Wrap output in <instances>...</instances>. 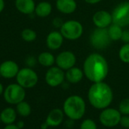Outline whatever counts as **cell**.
Masks as SVG:
<instances>
[{
	"label": "cell",
	"instance_id": "9",
	"mask_svg": "<svg viewBox=\"0 0 129 129\" xmlns=\"http://www.w3.org/2000/svg\"><path fill=\"white\" fill-rule=\"evenodd\" d=\"M112 22L121 27L129 25V1L122 2L112 12Z\"/></svg>",
	"mask_w": 129,
	"mask_h": 129
},
{
	"label": "cell",
	"instance_id": "32",
	"mask_svg": "<svg viewBox=\"0 0 129 129\" xmlns=\"http://www.w3.org/2000/svg\"><path fill=\"white\" fill-rule=\"evenodd\" d=\"M74 126H75V121L71 119V118H68V120H66V121H64V127L68 129H71Z\"/></svg>",
	"mask_w": 129,
	"mask_h": 129
},
{
	"label": "cell",
	"instance_id": "25",
	"mask_svg": "<svg viewBox=\"0 0 129 129\" xmlns=\"http://www.w3.org/2000/svg\"><path fill=\"white\" fill-rule=\"evenodd\" d=\"M118 57L123 63L129 64V43H124L120 47Z\"/></svg>",
	"mask_w": 129,
	"mask_h": 129
},
{
	"label": "cell",
	"instance_id": "22",
	"mask_svg": "<svg viewBox=\"0 0 129 129\" xmlns=\"http://www.w3.org/2000/svg\"><path fill=\"white\" fill-rule=\"evenodd\" d=\"M108 34L109 36L111 39L112 41H117V40H121L123 30L122 27L116 24L112 23L108 28Z\"/></svg>",
	"mask_w": 129,
	"mask_h": 129
},
{
	"label": "cell",
	"instance_id": "6",
	"mask_svg": "<svg viewBox=\"0 0 129 129\" xmlns=\"http://www.w3.org/2000/svg\"><path fill=\"white\" fill-rule=\"evenodd\" d=\"M15 78L17 83L25 89H30L34 87L39 81L37 73L32 68L27 66L20 69Z\"/></svg>",
	"mask_w": 129,
	"mask_h": 129
},
{
	"label": "cell",
	"instance_id": "37",
	"mask_svg": "<svg viewBox=\"0 0 129 129\" xmlns=\"http://www.w3.org/2000/svg\"><path fill=\"white\" fill-rule=\"evenodd\" d=\"M49 127V124L46 121L42 123L41 125H40V129H48Z\"/></svg>",
	"mask_w": 129,
	"mask_h": 129
},
{
	"label": "cell",
	"instance_id": "40",
	"mask_svg": "<svg viewBox=\"0 0 129 129\" xmlns=\"http://www.w3.org/2000/svg\"><path fill=\"white\" fill-rule=\"evenodd\" d=\"M0 122H1V118H0Z\"/></svg>",
	"mask_w": 129,
	"mask_h": 129
},
{
	"label": "cell",
	"instance_id": "28",
	"mask_svg": "<svg viewBox=\"0 0 129 129\" xmlns=\"http://www.w3.org/2000/svg\"><path fill=\"white\" fill-rule=\"evenodd\" d=\"M37 63H38L37 58H35L34 55H28L25 58V64H26L27 67L33 69L37 64Z\"/></svg>",
	"mask_w": 129,
	"mask_h": 129
},
{
	"label": "cell",
	"instance_id": "35",
	"mask_svg": "<svg viewBox=\"0 0 129 129\" xmlns=\"http://www.w3.org/2000/svg\"><path fill=\"white\" fill-rule=\"evenodd\" d=\"M6 7V3H5V0H0V14H1Z\"/></svg>",
	"mask_w": 129,
	"mask_h": 129
},
{
	"label": "cell",
	"instance_id": "24",
	"mask_svg": "<svg viewBox=\"0 0 129 129\" xmlns=\"http://www.w3.org/2000/svg\"><path fill=\"white\" fill-rule=\"evenodd\" d=\"M21 37L24 41L30 43V42H34V40H36L37 37V34L34 30L30 29V28H25L21 31Z\"/></svg>",
	"mask_w": 129,
	"mask_h": 129
},
{
	"label": "cell",
	"instance_id": "4",
	"mask_svg": "<svg viewBox=\"0 0 129 129\" xmlns=\"http://www.w3.org/2000/svg\"><path fill=\"white\" fill-rule=\"evenodd\" d=\"M59 29L63 37L71 41L78 40L84 33L82 24L77 20H69L64 21Z\"/></svg>",
	"mask_w": 129,
	"mask_h": 129
},
{
	"label": "cell",
	"instance_id": "36",
	"mask_svg": "<svg viewBox=\"0 0 129 129\" xmlns=\"http://www.w3.org/2000/svg\"><path fill=\"white\" fill-rule=\"evenodd\" d=\"M16 124H17V126L19 127V129H22V128H24V121H22V120H20V121H18L16 123Z\"/></svg>",
	"mask_w": 129,
	"mask_h": 129
},
{
	"label": "cell",
	"instance_id": "27",
	"mask_svg": "<svg viewBox=\"0 0 129 129\" xmlns=\"http://www.w3.org/2000/svg\"><path fill=\"white\" fill-rule=\"evenodd\" d=\"M80 129H97V125L93 119L86 118L81 123Z\"/></svg>",
	"mask_w": 129,
	"mask_h": 129
},
{
	"label": "cell",
	"instance_id": "23",
	"mask_svg": "<svg viewBox=\"0 0 129 129\" xmlns=\"http://www.w3.org/2000/svg\"><path fill=\"white\" fill-rule=\"evenodd\" d=\"M17 113L21 117H27L31 114V106L26 101H21L16 105Z\"/></svg>",
	"mask_w": 129,
	"mask_h": 129
},
{
	"label": "cell",
	"instance_id": "31",
	"mask_svg": "<svg viewBox=\"0 0 129 129\" xmlns=\"http://www.w3.org/2000/svg\"><path fill=\"white\" fill-rule=\"evenodd\" d=\"M64 22L61 21V18H54L53 20H52V25L55 27H61V25H62V24H63Z\"/></svg>",
	"mask_w": 129,
	"mask_h": 129
},
{
	"label": "cell",
	"instance_id": "1",
	"mask_svg": "<svg viewBox=\"0 0 129 129\" xmlns=\"http://www.w3.org/2000/svg\"><path fill=\"white\" fill-rule=\"evenodd\" d=\"M84 76L92 83L104 81L109 74V64L106 58L98 52L90 53L83 64Z\"/></svg>",
	"mask_w": 129,
	"mask_h": 129
},
{
	"label": "cell",
	"instance_id": "18",
	"mask_svg": "<svg viewBox=\"0 0 129 129\" xmlns=\"http://www.w3.org/2000/svg\"><path fill=\"white\" fill-rule=\"evenodd\" d=\"M84 77L83 69L74 66L66 72V80L70 84H78Z\"/></svg>",
	"mask_w": 129,
	"mask_h": 129
},
{
	"label": "cell",
	"instance_id": "38",
	"mask_svg": "<svg viewBox=\"0 0 129 129\" xmlns=\"http://www.w3.org/2000/svg\"><path fill=\"white\" fill-rule=\"evenodd\" d=\"M4 90H5V88H4V86L3 85V84H2L1 82H0V96L3 95Z\"/></svg>",
	"mask_w": 129,
	"mask_h": 129
},
{
	"label": "cell",
	"instance_id": "34",
	"mask_svg": "<svg viewBox=\"0 0 129 129\" xmlns=\"http://www.w3.org/2000/svg\"><path fill=\"white\" fill-rule=\"evenodd\" d=\"M3 129H19V127L17 126L16 124H6Z\"/></svg>",
	"mask_w": 129,
	"mask_h": 129
},
{
	"label": "cell",
	"instance_id": "15",
	"mask_svg": "<svg viewBox=\"0 0 129 129\" xmlns=\"http://www.w3.org/2000/svg\"><path fill=\"white\" fill-rule=\"evenodd\" d=\"M64 113L62 109L59 108H55L52 109L47 115L46 118V122L49 124V127H58L64 121Z\"/></svg>",
	"mask_w": 129,
	"mask_h": 129
},
{
	"label": "cell",
	"instance_id": "8",
	"mask_svg": "<svg viewBox=\"0 0 129 129\" xmlns=\"http://www.w3.org/2000/svg\"><path fill=\"white\" fill-rule=\"evenodd\" d=\"M121 114L118 109L107 107L102 109L99 115L100 122L106 127H114L120 124Z\"/></svg>",
	"mask_w": 129,
	"mask_h": 129
},
{
	"label": "cell",
	"instance_id": "30",
	"mask_svg": "<svg viewBox=\"0 0 129 129\" xmlns=\"http://www.w3.org/2000/svg\"><path fill=\"white\" fill-rule=\"evenodd\" d=\"M121 40L124 43H129V30H123Z\"/></svg>",
	"mask_w": 129,
	"mask_h": 129
},
{
	"label": "cell",
	"instance_id": "21",
	"mask_svg": "<svg viewBox=\"0 0 129 129\" xmlns=\"http://www.w3.org/2000/svg\"><path fill=\"white\" fill-rule=\"evenodd\" d=\"M37 61L40 66L49 68L55 64V57L52 53L49 52H43L38 55Z\"/></svg>",
	"mask_w": 129,
	"mask_h": 129
},
{
	"label": "cell",
	"instance_id": "5",
	"mask_svg": "<svg viewBox=\"0 0 129 129\" xmlns=\"http://www.w3.org/2000/svg\"><path fill=\"white\" fill-rule=\"evenodd\" d=\"M3 97L6 102L11 105H17L24 101L26 97L25 88L18 83L9 84L4 90Z\"/></svg>",
	"mask_w": 129,
	"mask_h": 129
},
{
	"label": "cell",
	"instance_id": "11",
	"mask_svg": "<svg viewBox=\"0 0 129 129\" xmlns=\"http://www.w3.org/2000/svg\"><path fill=\"white\" fill-rule=\"evenodd\" d=\"M77 58L72 51H62L55 57V64L64 71H67L75 66Z\"/></svg>",
	"mask_w": 129,
	"mask_h": 129
},
{
	"label": "cell",
	"instance_id": "3",
	"mask_svg": "<svg viewBox=\"0 0 129 129\" xmlns=\"http://www.w3.org/2000/svg\"><path fill=\"white\" fill-rule=\"evenodd\" d=\"M62 110L69 118L74 121L80 120L86 112L85 100L78 95L69 96L64 101Z\"/></svg>",
	"mask_w": 129,
	"mask_h": 129
},
{
	"label": "cell",
	"instance_id": "39",
	"mask_svg": "<svg viewBox=\"0 0 129 129\" xmlns=\"http://www.w3.org/2000/svg\"><path fill=\"white\" fill-rule=\"evenodd\" d=\"M2 78V76H1V75H0V78Z\"/></svg>",
	"mask_w": 129,
	"mask_h": 129
},
{
	"label": "cell",
	"instance_id": "29",
	"mask_svg": "<svg viewBox=\"0 0 129 129\" xmlns=\"http://www.w3.org/2000/svg\"><path fill=\"white\" fill-rule=\"evenodd\" d=\"M120 124L124 128H129V115H121Z\"/></svg>",
	"mask_w": 129,
	"mask_h": 129
},
{
	"label": "cell",
	"instance_id": "10",
	"mask_svg": "<svg viewBox=\"0 0 129 129\" xmlns=\"http://www.w3.org/2000/svg\"><path fill=\"white\" fill-rule=\"evenodd\" d=\"M66 80V72L59 67H49L45 74V81L51 87H56L61 85Z\"/></svg>",
	"mask_w": 129,
	"mask_h": 129
},
{
	"label": "cell",
	"instance_id": "14",
	"mask_svg": "<svg viewBox=\"0 0 129 129\" xmlns=\"http://www.w3.org/2000/svg\"><path fill=\"white\" fill-rule=\"evenodd\" d=\"M64 39V38L60 31L53 30L47 34L46 38V45L50 50H58L61 47Z\"/></svg>",
	"mask_w": 129,
	"mask_h": 129
},
{
	"label": "cell",
	"instance_id": "12",
	"mask_svg": "<svg viewBox=\"0 0 129 129\" xmlns=\"http://www.w3.org/2000/svg\"><path fill=\"white\" fill-rule=\"evenodd\" d=\"M19 70L18 63L13 60H6L0 64V75L6 79L16 78Z\"/></svg>",
	"mask_w": 129,
	"mask_h": 129
},
{
	"label": "cell",
	"instance_id": "33",
	"mask_svg": "<svg viewBox=\"0 0 129 129\" xmlns=\"http://www.w3.org/2000/svg\"><path fill=\"white\" fill-rule=\"evenodd\" d=\"M84 1L87 3V4H90V5H95V4H97V3H100V2H102L103 0H84Z\"/></svg>",
	"mask_w": 129,
	"mask_h": 129
},
{
	"label": "cell",
	"instance_id": "26",
	"mask_svg": "<svg viewBox=\"0 0 129 129\" xmlns=\"http://www.w3.org/2000/svg\"><path fill=\"white\" fill-rule=\"evenodd\" d=\"M118 111L122 115H129V98L121 100L118 105Z\"/></svg>",
	"mask_w": 129,
	"mask_h": 129
},
{
	"label": "cell",
	"instance_id": "16",
	"mask_svg": "<svg viewBox=\"0 0 129 129\" xmlns=\"http://www.w3.org/2000/svg\"><path fill=\"white\" fill-rule=\"evenodd\" d=\"M55 7L64 15H71L76 11L78 4L75 0H56Z\"/></svg>",
	"mask_w": 129,
	"mask_h": 129
},
{
	"label": "cell",
	"instance_id": "17",
	"mask_svg": "<svg viewBox=\"0 0 129 129\" xmlns=\"http://www.w3.org/2000/svg\"><path fill=\"white\" fill-rule=\"evenodd\" d=\"M15 6L20 13L30 15L34 13L36 3L34 0H15Z\"/></svg>",
	"mask_w": 129,
	"mask_h": 129
},
{
	"label": "cell",
	"instance_id": "20",
	"mask_svg": "<svg viewBox=\"0 0 129 129\" xmlns=\"http://www.w3.org/2000/svg\"><path fill=\"white\" fill-rule=\"evenodd\" d=\"M52 6L51 3L46 1L40 2L36 5L34 13L39 18H46L52 13Z\"/></svg>",
	"mask_w": 129,
	"mask_h": 129
},
{
	"label": "cell",
	"instance_id": "7",
	"mask_svg": "<svg viewBox=\"0 0 129 129\" xmlns=\"http://www.w3.org/2000/svg\"><path fill=\"white\" fill-rule=\"evenodd\" d=\"M107 28H96L90 36V43L96 49H106L111 42Z\"/></svg>",
	"mask_w": 129,
	"mask_h": 129
},
{
	"label": "cell",
	"instance_id": "41",
	"mask_svg": "<svg viewBox=\"0 0 129 129\" xmlns=\"http://www.w3.org/2000/svg\"><path fill=\"white\" fill-rule=\"evenodd\" d=\"M55 1H56V0H55Z\"/></svg>",
	"mask_w": 129,
	"mask_h": 129
},
{
	"label": "cell",
	"instance_id": "19",
	"mask_svg": "<svg viewBox=\"0 0 129 129\" xmlns=\"http://www.w3.org/2000/svg\"><path fill=\"white\" fill-rule=\"evenodd\" d=\"M17 111L12 107H7L2 110L0 112V118L1 122L5 124H14L17 118Z\"/></svg>",
	"mask_w": 129,
	"mask_h": 129
},
{
	"label": "cell",
	"instance_id": "13",
	"mask_svg": "<svg viewBox=\"0 0 129 129\" xmlns=\"http://www.w3.org/2000/svg\"><path fill=\"white\" fill-rule=\"evenodd\" d=\"M92 21L97 28H108L113 23L112 13L105 10L96 12L92 17Z\"/></svg>",
	"mask_w": 129,
	"mask_h": 129
},
{
	"label": "cell",
	"instance_id": "2",
	"mask_svg": "<svg viewBox=\"0 0 129 129\" xmlns=\"http://www.w3.org/2000/svg\"><path fill=\"white\" fill-rule=\"evenodd\" d=\"M90 104L96 109L109 107L113 100V92L111 87L104 81L93 83L87 92Z\"/></svg>",
	"mask_w": 129,
	"mask_h": 129
}]
</instances>
